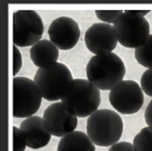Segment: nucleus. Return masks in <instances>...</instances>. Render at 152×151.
<instances>
[{
	"instance_id": "1",
	"label": "nucleus",
	"mask_w": 152,
	"mask_h": 151,
	"mask_svg": "<svg viewBox=\"0 0 152 151\" xmlns=\"http://www.w3.org/2000/svg\"><path fill=\"white\" fill-rule=\"evenodd\" d=\"M87 79L99 90H112L122 81L126 66L117 54L93 56L86 68Z\"/></svg>"
},
{
	"instance_id": "2",
	"label": "nucleus",
	"mask_w": 152,
	"mask_h": 151,
	"mask_svg": "<svg viewBox=\"0 0 152 151\" xmlns=\"http://www.w3.org/2000/svg\"><path fill=\"white\" fill-rule=\"evenodd\" d=\"M122 133V118L117 111L99 109L87 119V134L99 147H112L119 142Z\"/></svg>"
},
{
	"instance_id": "3",
	"label": "nucleus",
	"mask_w": 152,
	"mask_h": 151,
	"mask_svg": "<svg viewBox=\"0 0 152 151\" xmlns=\"http://www.w3.org/2000/svg\"><path fill=\"white\" fill-rule=\"evenodd\" d=\"M61 102L70 114L77 118H89L99 110L100 90L88 79H75Z\"/></svg>"
},
{
	"instance_id": "4",
	"label": "nucleus",
	"mask_w": 152,
	"mask_h": 151,
	"mask_svg": "<svg viewBox=\"0 0 152 151\" xmlns=\"http://www.w3.org/2000/svg\"><path fill=\"white\" fill-rule=\"evenodd\" d=\"M73 80L70 69L64 63L60 62L38 69L34 78L43 99L55 102L64 98Z\"/></svg>"
},
{
	"instance_id": "5",
	"label": "nucleus",
	"mask_w": 152,
	"mask_h": 151,
	"mask_svg": "<svg viewBox=\"0 0 152 151\" xmlns=\"http://www.w3.org/2000/svg\"><path fill=\"white\" fill-rule=\"evenodd\" d=\"M118 42L127 48H139L151 36L150 25L135 10L123 11L113 23Z\"/></svg>"
},
{
	"instance_id": "6",
	"label": "nucleus",
	"mask_w": 152,
	"mask_h": 151,
	"mask_svg": "<svg viewBox=\"0 0 152 151\" xmlns=\"http://www.w3.org/2000/svg\"><path fill=\"white\" fill-rule=\"evenodd\" d=\"M12 88L13 117L26 119L34 117L43 98L36 82L27 77H15Z\"/></svg>"
},
{
	"instance_id": "7",
	"label": "nucleus",
	"mask_w": 152,
	"mask_h": 151,
	"mask_svg": "<svg viewBox=\"0 0 152 151\" xmlns=\"http://www.w3.org/2000/svg\"><path fill=\"white\" fill-rule=\"evenodd\" d=\"M13 43L16 47H32L41 40L43 22L34 10H18L13 13Z\"/></svg>"
},
{
	"instance_id": "8",
	"label": "nucleus",
	"mask_w": 152,
	"mask_h": 151,
	"mask_svg": "<svg viewBox=\"0 0 152 151\" xmlns=\"http://www.w3.org/2000/svg\"><path fill=\"white\" fill-rule=\"evenodd\" d=\"M109 100L118 113L133 114L143 105V91L133 80H122L110 90Z\"/></svg>"
},
{
	"instance_id": "9",
	"label": "nucleus",
	"mask_w": 152,
	"mask_h": 151,
	"mask_svg": "<svg viewBox=\"0 0 152 151\" xmlns=\"http://www.w3.org/2000/svg\"><path fill=\"white\" fill-rule=\"evenodd\" d=\"M85 43L94 56L112 52L118 43L114 27L104 22L93 23L86 31Z\"/></svg>"
},
{
	"instance_id": "10",
	"label": "nucleus",
	"mask_w": 152,
	"mask_h": 151,
	"mask_svg": "<svg viewBox=\"0 0 152 151\" xmlns=\"http://www.w3.org/2000/svg\"><path fill=\"white\" fill-rule=\"evenodd\" d=\"M43 121L51 136L60 138L76 131L78 126V118L68 112L61 101L52 103L45 110Z\"/></svg>"
},
{
	"instance_id": "11",
	"label": "nucleus",
	"mask_w": 152,
	"mask_h": 151,
	"mask_svg": "<svg viewBox=\"0 0 152 151\" xmlns=\"http://www.w3.org/2000/svg\"><path fill=\"white\" fill-rule=\"evenodd\" d=\"M50 41L60 50H69L80 39V28L76 20L70 17H59L51 22L48 29Z\"/></svg>"
},
{
	"instance_id": "12",
	"label": "nucleus",
	"mask_w": 152,
	"mask_h": 151,
	"mask_svg": "<svg viewBox=\"0 0 152 151\" xmlns=\"http://www.w3.org/2000/svg\"><path fill=\"white\" fill-rule=\"evenodd\" d=\"M20 130L25 136L27 147L40 149L50 142L51 133L45 126L43 118L34 116L25 119L20 125Z\"/></svg>"
},
{
	"instance_id": "13",
	"label": "nucleus",
	"mask_w": 152,
	"mask_h": 151,
	"mask_svg": "<svg viewBox=\"0 0 152 151\" xmlns=\"http://www.w3.org/2000/svg\"><path fill=\"white\" fill-rule=\"evenodd\" d=\"M30 58L39 69L50 67L58 62L59 49L50 40H40L30 48Z\"/></svg>"
},
{
	"instance_id": "14",
	"label": "nucleus",
	"mask_w": 152,
	"mask_h": 151,
	"mask_svg": "<svg viewBox=\"0 0 152 151\" xmlns=\"http://www.w3.org/2000/svg\"><path fill=\"white\" fill-rule=\"evenodd\" d=\"M57 151H96V147L87 133L73 131L60 139Z\"/></svg>"
},
{
	"instance_id": "15",
	"label": "nucleus",
	"mask_w": 152,
	"mask_h": 151,
	"mask_svg": "<svg viewBox=\"0 0 152 151\" xmlns=\"http://www.w3.org/2000/svg\"><path fill=\"white\" fill-rule=\"evenodd\" d=\"M134 58L139 65L152 69V34L142 46L134 50Z\"/></svg>"
},
{
	"instance_id": "16",
	"label": "nucleus",
	"mask_w": 152,
	"mask_h": 151,
	"mask_svg": "<svg viewBox=\"0 0 152 151\" xmlns=\"http://www.w3.org/2000/svg\"><path fill=\"white\" fill-rule=\"evenodd\" d=\"M135 151H152V129L144 127L133 139Z\"/></svg>"
},
{
	"instance_id": "17",
	"label": "nucleus",
	"mask_w": 152,
	"mask_h": 151,
	"mask_svg": "<svg viewBox=\"0 0 152 151\" xmlns=\"http://www.w3.org/2000/svg\"><path fill=\"white\" fill-rule=\"evenodd\" d=\"M123 11L121 10H96V16L98 19L103 21L104 23H114L115 20Z\"/></svg>"
},
{
	"instance_id": "18",
	"label": "nucleus",
	"mask_w": 152,
	"mask_h": 151,
	"mask_svg": "<svg viewBox=\"0 0 152 151\" xmlns=\"http://www.w3.org/2000/svg\"><path fill=\"white\" fill-rule=\"evenodd\" d=\"M140 87L143 93L152 98V69H147L141 76Z\"/></svg>"
},
{
	"instance_id": "19",
	"label": "nucleus",
	"mask_w": 152,
	"mask_h": 151,
	"mask_svg": "<svg viewBox=\"0 0 152 151\" xmlns=\"http://www.w3.org/2000/svg\"><path fill=\"white\" fill-rule=\"evenodd\" d=\"M13 151H25L27 147V142L23 133L21 132L20 128L13 127Z\"/></svg>"
},
{
	"instance_id": "20",
	"label": "nucleus",
	"mask_w": 152,
	"mask_h": 151,
	"mask_svg": "<svg viewBox=\"0 0 152 151\" xmlns=\"http://www.w3.org/2000/svg\"><path fill=\"white\" fill-rule=\"evenodd\" d=\"M22 67V56L18 47H13V76H16L20 71Z\"/></svg>"
},
{
	"instance_id": "21",
	"label": "nucleus",
	"mask_w": 152,
	"mask_h": 151,
	"mask_svg": "<svg viewBox=\"0 0 152 151\" xmlns=\"http://www.w3.org/2000/svg\"><path fill=\"white\" fill-rule=\"evenodd\" d=\"M109 151H135V149L133 147V143L122 141V142H118L113 144L112 147H110Z\"/></svg>"
},
{
	"instance_id": "22",
	"label": "nucleus",
	"mask_w": 152,
	"mask_h": 151,
	"mask_svg": "<svg viewBox=\"0 0 152 151\" xmlns=\"http://www.w3.org/2000/svg\"><path fill=\"white\" fill-rule=\"evenodd\" d=\"M144 119H145V122H147L148 127H150L152 129V100L147 106V109H145V112H144Z\"/></svg>"
},
{
	"instance_id": "23",
	"label": "nucleus",
	"mask_w": 152,
	"mask_h": 151,
	"mask_svg": "<svg viewBox=\"0 0 152 151\" xmlns=\"http://www.w3.org/2000/svg\"><path fill=\"white\" fill-rule=\"evenodd\" d=\"M135 11H137V13H138V15L142 16V17H144L145 15H148V13L150 12L149 10H135Z\"/></svg>"
}]
</instances>
